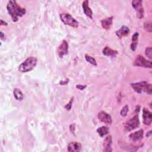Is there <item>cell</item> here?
<instances>
[{
  "instance_id": "cell-1",
  "label": "cell",
  "mask_w": 152,
  "mask_h": 152,
  "mask_svg": "<svg viewBox=\"0 0 152 152\" xmlns=\"http://www.w3.org/2000/svg\"><path fill=\"white\" fill-rule=\"evenodd\" d=\"M7 9L14 22H17L18 20V18L23 16L26 12V9L21 8L15 1H8Z\"/></svg>"
},
{
  "instance_id": "cell-2",
  "label": "cell",
  "mask_w": 152,
  "mask_h": 152,
  "mask_svg": "<svg viewBox=\"0 0 152 152\" xmlns=\"http://www.w3.org/2000/svg\"><path fill=\"white\" fill-rule=\"evenodd\" d=\"M37 58L34 56L28 57L18 67V70L21 72H26L32 70L37 64Z\"/></svg>"
},
{
  "instance_id": "cell-3",
  "label": "cell",
  "mask_w": 152,
  "mask_h": 152,
  "mask_svg": "<svg viewBox=\"0 0 152 152\" xmlns=\"http://www.w3.org/2000/svg\"><path fill=\"white\" fill-rule=\"evenodd\" d=\"M131 86L132 88L134 89V90L138 93H141L142 91H144L148 94L149 95L151 94V91H152L151 84L148 83L146 81H141V82L132 83V84H131Z\"/></svg>"
},
{
  "instance_id": "cell-4",
  "label": "cell",
  "mask_w": 152,
  "mask_h": 152,
  "mask_svg": "<svg viewBox=\"0 0 152 152\" xmlns=\"http://www.w3.org/2000/svg\"><path fill=\"white\" fill-rule=\"evenodd\" d=\"M60 18L61 21L66 25L72 27H78L79 23L68 13L60 14Z\"/></svg>"
},
{
  "instance_id": "cell-5",
  "label": "cell",
  "mask_w": 152,
  "mask_h": 152,
  "mask_svg": "<svg viewBox=\"0 0 152 152\" xmlns=\"http://www.w3.org/2000/svg\"><path fill=\"white\" fill-rule=\"evenodd\" d=\"M133 65L134 66H138L141 67H144V68H151L152 65H151V61H148L144 58L142 56L139 55H137L134 59Z\"/></svg>"
},
{
  "instance_id": "cell-6",
  "label": "cell",
  "mask_w": 152,
  "mask_h": 152,
  "mask_svg": "<svg viewBox=\"0 0 152 152\" xmlns=\"http://www.w3.org/2000/svg\"><path fill=\"white\" fill-rule=\"evenodd\" d=\"M139 125L140 121L138 116L137 115H135L126 122L125 125V129L126 131H131L138 127Z\"/></svg>"
},
{
  "instance_id": "cell-7",
  "label": "cell",
  "mask_w": 152,
  "mask_h": 152,
  "mask_svg": "<svg viewBox=\"0 0 152 152\" xmlns=\"http://www.w3.org/2000/svg\"><path fill=\"white\" fill-rule=\"evenodd\" d=\"M142 2V1L141 0H134L132 1V6L136 11L137 17L140 19L144 17V8Z\"/></svg>"
},
{
  "instance_id": "cell-8",
  "label": "cell",
  "mask_w": 152,
  "mask_h": 152,
  "mask_svg": "<svg viewBox=\"0 0 152 152\" xmlns=\"http://www.w3.org/2000/svg\"><path fill=\"white\" fill-rule=\"evenodd\" d=\"M68 52V42L64 40L62 43L59 46L58 48V56L61 58L64 55H66Z\"/></svg>"
},
{
  "instance_id": "cell-9",
  "label": "cell",
  "mask_w": 152,
  "mask_h": 152,
  "mask_svg": "<svg viewBox=\"0 0 152 152\" xmlns=\"http://www.w3.org/2000/svg\"><path fill=\"white\" fill-rule=\"evenodd\" d=\"M98 118L99 119L105 123V124H110L112 122V117L111 116L108 114L107 113H106L104 111H101L98 113Z\"/></svg>"
},
{
  "instance_id": "cell-10",
  "label": "cell",
  "mask_w": 152,
  "mask_h": 152,
  "mask_svg": "<svg viewBox=\"0 0 152 152\" xmlns=\"http://www.w3.org/2000/svg\"><path fill=\"white\" fill-rule=\"evenodd\" d=\"M143 123L146 125H150L152 121L151 113L147 109L144 108L142 110Z\"/></svg>"
},
{
  "instance_id": "cell-11",
  "label": "cell",
  "mask_w": 152,
  "mask_h": 152,
  "mask_svg": "<svg viewBox=\"0 0 152 152\" xmlns=\"http://www.w3.org/2000/svg\"><path fill=\"white\" fill-rule=\"evenodd\" d=\"M143 134H144L143 130L142 129H140L137 131H135L133 133H131L129 135V138L132 141H134V142L138 141L142 139Z\"/></svg>"
},
{
  "instance_id": "cell-12",
  "label": "cell",
  "mask_w": 152,
  "mask_h": 152,
  "mask_svg": "<svg viewBox=\"0 0 152 152\" xmlns=\"http://www.w3.org/2000/svg\"><path fill=\"white\" fill-rule=\"evenodd\" d=\"M81 148V144L78 142H71L67 146V150L70 152L79 151Z\"/></svg>"
},
{
  "instance_id": "cell-13",
  "label": "cell",
  "mask_w": 152,
  "mask_h": 152,
  "mask_svg": "<svg viewBox=\"0 0 152 152\" xmlns=\"http://www.w3.org/2000/svg\"><path fill=\"white\" fill-rule=\"evenodd\" d=\"M112 136L108 135L107 136L103 141V151L107 152H110L112 151L111 145H112Z\"/></svg>"
},
{
  "instance_id": "cell-14",
  "label": "cell",
  "mask_w": 152,
  "mask_h": 152,
  "mask_svg": "<svg viewBox=\"0 0 152 152\" xmlns=\"http://www.w3.org/2000/svg\"><path fill=\"white\" fill-rule=\"evenodd\" d=\"M82 7H83V9L84 14L87 17H88L89 18L92 19L93 18V12H92L91 8L88 6V1H87V0L84 1L82 4Z\"/></svg>"
},
{
  "instance_id": "cell-15",
  "label": "cell",
  "mask_w": 152,
  "mask_h": 152,
  "mask_svg": "<svg viewBox=\"0 0 152 152\" xmlns=\"http://www.w3.org/2000/svg\"><path fill=\"white\" fill-rule=\"evenodd\" d=\"M113 18V17L111 16V17H107L106 18L102 20L101 24H102V27L106 30L110 29V28L111 27V26L112 25Z\"/></svg>"
},
{
  "instance_id": "cell-16",
  "label": "cell",
  "mask_w": 152,
  "mask_h": 152,
  "mask_svg": "<svg viewBox=\"0 0 152 152\" xmlns=\"http://www.w3.org/2000/svg\"><path fill=\"white\" fill-rule=\"evenodd\" d=\"M129 33V28L126 26H122L119 30L116 31L117 36L121 39L122 37L128 35Z\"/></svg>"
},
{
  "instance_id": "cell-17",
  "label": "cell",
  "mask_w": 152,
  "mask_h": 152,
  "mask_svg": "<svg viewBox=\"0 0 152 152\" xmlns=\"http://www.w3.org/2000/svg\"><path fill=\"white\" fill-rule=\"evenodd\" d=\"M102 53L104 55L107 56H111V57H115L116 55L118 54V51L112 49L108 46H105L103 50Z\"/></svg>"
},
{
  "instance_id": "cell-18",
  "label": "cell",
  "mask_w": 152,
  "mask_h": 152,
  "mask_svg": "<svg viewBox=\"0 0 152 152\" xmlns=\"http://www.w3.org/2000/svg\"><path fill=\"white\" fill-rule=\"evenodd\" d=\"M138 32H135L132 36V43L131 44V49L132 50H135L137 48L138 40Z\"/></svg>"
},
{
  "instance_id": "cell-19",
  "label": "cell",
  "mask_w": 152,
  "mask_h": 152,
  "mask_svg": "<svg viewBox=\"0 0 152 152\" xmlns=\"http://www.w3.org/2000/svg\"><path fill=\"white\" fill-rule=\"evenodd\" d=\"M13 94H14V96L15 99L17 100H20H20H22L24 98V95H23V93L18 88H14V90L13 91Z\"/></svg>"
},
{
  "instance_id": "cell-20",
  "label": "cell",
  "mask_w": 152,
  "mask_h": 152,
  "mask_svg": "<svg viewBox=\"0 0 152 152\" xmlns=\"http://www.w3.org/2000/svg\"><path fill=\"white\" fill-rule=\"evenodd\" d=\"M97 132L99 134V135L102 137L109 133V128L106 126H102L97 128Z\"/></svg>"
},
{
  "instance_id": "cell-21",
  "label": "cell",
  "mask_w": 152,
  "mask_h": 152,
  "mask_svg": "<svg viewBox=\"0 0 152 152\" xmlns=\"http://www.w3.org/2000/svg\"><path fill=\"white\" fill-rule=\"evenodd\" d=\"M85 59L90 64H92L93 65H94V66H97V62H96V61L94 58H93L92 56H89L88 55L86 54L85 55Z\"/></svg>"
},
{
  "instance_id": "cell-22",
  "label": "cell",
  "mask_w": 152,
  "mask_h": 152,
  "mask_svg": "<svg viewBox=\"0 0 152 152\" xmlns=\"http://www.w3.org/2000/svg\"><path fill=\"white\" fill-rule=\"evenodd\" d=\"M145 54L149 59H152V48L151 47H147L145 50Z\"/></svg>"
},
{
  "instance_id": "cell-23",
  "label": "cell",
  "mask_w": 152,
  "mask_h": 152,
  "mask_svg": "<svg viewBox=\"0 0 152 152\" xmlns=\"http://www.w3.org/2000/svg\"><path fill=\"white\" fill-rule=\"evenodd\" d=\"M129 108H128V105H125L124 107H122V109L121 110L120 114L122 116H125L127 115V113L128 112Z\"/></svg>"
},
{
  "instance_id": "cell-24",
  "label": "cell",
  "mask_w": 152,
  "mask_h": 152,
  "mask_svg": "<svg viewBox=\"0 0 152 152\" xmlns=\"http://www.w3.org/2000/svg\"><path fill=\"white\" fill-rule=\"evenodd\" d=\"M144 29L147 31H148L149 33L151 32V22H145L144 23Z\"/></svg>"
},
{
  "instance_id": "cell-25",
  "label": "cell",
  "mask_w": 152,
  "mask_h": 152,
  "mask_svg": "<svg viewBox=\"0 0 152 152\" xmlns=\"http://www.w3.org/2000/svg\"><path fill=\"white\" fill-rule=\"evenodd\" d=\"M73 100H74V97H72L70 99L69 102L65 106V108L66 110H71V107H72V102H73Z\"/></svg>"
},
{
  "instance_id": "cell-26",
  "label": "cell",
  "mask_w": 152,
  "mask_h": 152,
  "mask_svg": "<svg viewBox=\"0 0 152 152\" xmlns=\"http://www.w3.org/2000/svg\"><path fill=\"white\" fill-rule=\"evenodd\" d=\"M86 85H81V84H77L76 86V87L79 89V90H83L84 88H86Z\"/></svg>"
},
{
  "instance_id": "cell-27",
  "label": "cell",
  "mask_w": 152,
  "mask_h": 152,
  "mask_svg": "<svg viewBox=\"0 0 152 152\" xmlns=\"http://www.w3.org/2000/svg\"><path fill=\"white\" fill-rule=\"evenodd\" d=\"M75 124H72V125H70V131L72 132V133H74V131H75Z\"/></svg>"
},
{
  "instance_id": "cell-28",
  "label": "cell",
  "mask_w": 152,
  "mask_h": 152,
  "mask_svg": "<svg viewBox=\"0 0 152 152\" xmlns=\"http://www.w3.org/2000/svg\"><path fill=\"white\" fill-rule=\"evenodd\" d=\"M68 83V80L67 81H61L59 84H62V85H65L66 84H67Z\"/></svg>"
},
{
  "instance_id": "cell-29",
  "label": "cell",
  "mask_w": 152,
  "mask_h": 152,
  "mask_svg": "<svg viewBox=\"0 0 152 152\" xmlns=\"http://www.w3.org/2000/svg\"><path fill=\"white\" fill-rule=\"evenodd\" d=\"M7 24H8L7 23L4 21L2 20H1V26H2V25H4V26H7Z\"/></svg>"
},
{
  "instance_id": "cell-30",
  "label": "cell",
  "mask_w": 152,
  "mask_h": 152,
  "mask_svg": "<svg viewBox=\"0 0 152 152\" xmlns=\"http://www.w3.org/2000/svg\"><path fill=\"white\" fill-rule=\"evenodd\" d=\"M0 36H1V39H3L4 38V37H5V35H4V34L2 32V31H1V33H0Z\"/></svg>"
}]
</instances>
